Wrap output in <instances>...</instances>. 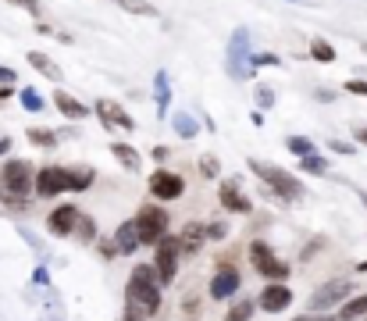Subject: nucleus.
<instances>
[{
  "instance_id": "nucleus-42",
  "label": "nucleus",
  "mask_w": 367,
  "mask_h": 321,
  "mask_svg": "<svg viewBox=\"0 0 367 321\" xmlns=\"http://www.w3.org/2000/svg\"><path fill=\"white\" fill-rule=\"evenodd\" d=\"M150 157H154V160H161V165H164V160L171 157V150H168V147H154V150H150Z\"/></svg>"
},
{
  "instance_id": "nucleus-3",
  "label": "nucleus",
  "mask_w": 367,
  "mask_h": 321,
  "mask_svg": "<svg viewBox=\"0 0 367 321\" xmlns=\"http://www.w3.org/2000/svg\"><path fill=\"white\" fill-rule=\"evenodd\" d=\"M136 229H139V243L143 246H157L164 236H168V211L157 207V204H146L136 211Z\"/></svg>"
},
{
  "instance_id": "nucleus-45",
  "label": "nucleus",
  "mask_w": 367,
  "mask_h": 321,
  "mask_svg": "<svg viewBox=\"0 0 367 321\" xmlns=\"http://www.w3.org/2000/svg\"><path fill=\"white\" fill-rule=\"evenodd\" d=\"M353 136H357V140H360V143L367 147V125H360V128H357V133H353Z\"/></svg>"
},
{
  "instance_id": "nucleus-22",
  "label": "nucleus",
  "mask_w": 367,
  "mask_h": 321,
  "mask_svg": "<svg viewBox=\"0 0 367 321\" xmlns=\"http://www.w3.org/2000/svg\"><path fill=\"white\" fill-rule=\"evenodd\" d=\"M72 236H79V243H97V221L89 218L86 211H79V218H75V229H72Z\"/></svg>"
},
{
  "instance_id": "nucleus-46",
  "label": "nucleus",
  "mask_w": 367,
  "mask_h": 321,
  "mask_svg": "<svg viewBox=\"0 0 367 321\" xmlns=\"http://www.w3.org/2000/svg\"><path fill=\"white\" fill-rule=\"evenodd\" d=\"M8 96H15V89H11V86H0V104H4Z\"/></svg>"
},
{
  "instance_id": "nucleus-18",
  "label": "nucleus",
  "mask_w": 367,
  "mask_h": 321,
  "mask_svg": "<svg viewBox=\"0 0 367 321\" xmlns=\"http://www.w3.org/2000/svg\"><path fill=\"white\" fill-rule=\"evenodd\" d=\"M114 246L118 253H136L139 243V229H136V221H125V225H118V232H114Z\"/></svg>"
},
{
  "instance_id": "nucleus-51",
  "label": "nucleus",
  "mask_w": 367,
  "mask_h": 321,
  "mask_svg": "<svg viewBox=\"0 0 367 321\" xmlns=\"http://www.w3.org/2000/svg\"><path fill=\"white\" fill-rule=\"evenodd\" d=\"M364 50H367V43H364Z\"/></svg>"
},
{
  "instance_id": "nucleus-35",
  "label": "nucleus",
  "mask_w": 367,
  "mask_h": 321,
  "mask_svg": "<svg viewBox=\"0 0 367 321\" xmlns=\"http://www.w3.org/2000/svg\"><path fill=\"white\" fill-rule=\"evenodd\" d=\"M343 89L346 93H357V96H367V79H350Z\"/></svg>"
},
{
  "instance_id": "nucleus-13",
  "label": "nucleus",
  "mask_w": 367,
  "mask_h": 321,
  "mask_svg": "<svg viewBox=\"0 0 367 321\" xmlns=\"http://www.w3.org/2000/svg\"><path fill=\"white\" fill-rule=\"evenodd\" d=\"M289 304H292V289H289L286 282H267L264 293H260V300H257V307H264L267 314H279V311H286Z\"/></svg>"
},
{
  "instance_id": "nucleus-15",
  "label": "nucleus",
  "mask_w": 367,
  "mask_h": 321,
  "mask_svg": "<svg viewBox=\"0 0 367 321\" xmlns=\"http://www.w3.org/2000/svg\"><path fill=\"white\" fill-rule=\"evenodd\" d=\"M75 218H79V207H75V204H61V207H54V211H50L47 229H50L54 236H72Z\"/></svg>"
},
{
  "instance_id": "nucleus-12",
  "label": "nucleus",
  "mask_w": 367,
  "mask_h": 321,
  "mask_svg": "<svg viewBox=\"0 0 367 321\" xmlns=\"http://www.w3.org/2000/svg\"><path fill=\"white\" fill-rule=\"evenodd\" d=\"M218 200H221V207H225V211H232V214H250V211H253L250 197L239 189V182H235V179H225V182L218 186Z\"/></svg>"
},
{
  "instance_id": "nucleus-37",
  "label": "nucleus",
  "mask_w": 367,
  "mask_h": 321,
  "mask_svg": "<svg viewBox=\"0 0 367 321\" xmlns=\"http://www.w3.org/2000/svg\"><path fill=\"white\" fill-rule=\"evenodd\" d=\"M328 150H331V154H346V157L353 154V147H350V143H343V140H328Z\"/></svg>"
},
{
  "instance_id": "nucleus-32",
  "label": "nucleus",
  "mask_w": 367,
  "mask_h": 321,
  "mask_svg": "<svg viewBox=\"0 0 367 321\" xmlns=\"http://www.w3.org/2000/svg\"><path fill=\"white\" fill-rule=\"evenodd\" d=\"M18 96H22V107H25V111H43V100H40V93H36L33 86H25Z\"/></svg>"
},
{
  "instance_id": "nucleus-48",
  "label": "nucleus",
  "mask_w": 367,
  "mask_h": 321,
  "mask_svg": "<svg viewBox=\"0 0 367 321\" xmlns=\"http://www.w3.org/2000/svg\"><path fill=\"white\" fill-rule=\"evenodd\" d=\"M311 321H314V318H311ZM318 321H339V318H318Z\"/></svg>"
},
{
  "instance_id": "nucleus-23",
  "label": "nucleus",
  "mask_w": 367,
  "mask_h": 321,
  "mask_svg": "<svg viewBox=\"0 0 367 321\" xmlns=\"http://www.w3.org/2000/svg\"><path fill=\"white\" fill-rule=\"evenodd\" d=\"M357 318H367V293L364 297H353L339 307V321H357Z\"/></svg>"
},
{
  "instance_id": "nucleus-44",
  "label": "nucleus",
  "mask_w": 367,
  "mask_h": 321,
  "mask_svg": "<svg viewBox=\"0 0 367 321\" xmlns=\"http://www.w3.org/2000/svg\"><path fill=\"white\" fill-rule=\"evenodd\" d=\"M4 154H11V136L0 140V157H4Z\"/></svg>"
},
{
  "instance_id": "nucleus-47",
  "label": "nucleus",
  "mask_w": 367,
  "mask_h": 321,
  "mask_svg": "<svg viewBox=\"0 0 367 321\" xmlns=\"http://www.w3.org/2000/svg\"><path fill=\"white\" fill-rule=\"evenodd\" d=\"M360 200H364V207H367V193H364V189H360Z\"/></svg>"
},
{
  "instance_id": "nucleus-16",
  "label": "nucleus",
  "mask_w": 367,
  "mask_h": 321,
  "mask_svg": "<svg viewBox=\"0 0 367 321\" xmlns=\"http://www.w3.org/2000/svg\"><path fill=\"white\" fill-rule=\"evenodd\" d=\"M54 107L65 114L68 121H82V118L89 114V107L79 100V96H72V93H65V89H57V93H54Z\"/></svg>"
},
{
  "instance_id": "nucleus-4",
  "label": "nucleus",
  "mask_w": 367,
  "mask_h": 321,
  "mask_svg": "<svg viewBox=\"0 0 367 321\" xmlns=\"http://www.w3.org/2000/svg\"><path fill=\"white\" fill-rule=\"evenodd\" d=\"M250 264H253L264 278H271V282H286L289 271H292V268H289V264H286L282 257L274 253L264 239H253V243H250Z\"/></svg>"
},
{
  "instance_id": "nucleus-5",
  "label": "nucleus",
  "mask_w": 367,
  "mask_h": 321,
  "mask_svg": "<svg viewBox=\"0 0 367 321\" xmlns=\"http://www.w3.org/2000/svg\"><path fill=\"white\" fill-rule=\"evenodd\" d=\"M0 182H4V193H11V197H29V193H33V182H36V168L22 157L8 160L4 172H0Z\"/></svg>"
},
{
  "instance_id": "nucleus-1",
  "label": "nucleus",
  "mask_w": 367,
  "mask_h": 321,
  "mask_svg": "<svg viewBox=\"0 0 367 321\" xmlns=\"http://www.w3.org/2000/svg\"><path fill=\"white\" fill-rule=\"evenodd\" d=\"M125 297L136 311H143L146 318L161 311V278L154 271V264H136L125 285Z\"/></svg>"
},
{
  "instance_id": "nucleus-11",
  "label": "nucleus",
  "mask_w": 367,
  "mask_h": 321,
  "mask_svg": "<svg viewBox=\"0 0 367 321\" xmlns=\"http://www.w3.org/2000/svg\"><path fill=\"white\" fill-rule=\"evenodd\" d=\"M242 50H247V29H235L232 47H228V72H232V79L253 75V64H250V57H242Z\"/></svg>"
},
{
  "instance_id": "nucleus-14",
  "label": "nucleus",
  "mask_w": 367,
  "mask_h": 321,
  "mask_svg": "<svg viewBox=\"0 0 367 321\" xmlns=\"http://www.w3.org/2000/svg\"><path fill=\"white\" fill-rule=\"evenodd\" d=\"M239 285H242V275H239L235 268H228V264H225L218 275L210 278V297H214V300H228V297H235V293H239Z\"/></svg>"
},
{
  "instance_id": "nucleus-25",
  "label": "nucleus",
  "mask_w": 367,
  "mask_h": 321,
  "mask_svg": "<svg viewBox=\"0 0 367 321\" xmlns=\"http://www.w3.org/2000/svg\"><path fill=\"white\" fill-rule=\"evenodd\" d=\"M154 100H157V114L164 118V107L171 100V86H168V75L164 72H157V79H154Z\"/></svg>"
},
{
  "instance_id": "nucleus-7",
  "label": "nucleus",
  "mask_w": 367,
  "mask_h": 321,
  "mask_svg": "<svg viewBox=\"0 0 367 321\" xmlns=\"http://www.w3.org/2000/svg\"><path fill=\"white\" fill-rule=\"evenodd\" d=\"M178 236H164L157 246H154V271H157V278H161V285H168V282H175V275H178Z\"/></svg>"
},
{
  "instance_id": "nucleus-28",
  "label": "nucleus",
  "mask_w": 367,
  "mask_h": 321,
  "mask_svg": "<svg viewBox=\"0 0 367 321\" xmlns=\"http://www.w3.org/2000/svg\"><path fill=\"white\" fill-rule=\"evenodd\" d=\"M286 147H289L296 157H311V154H318V143H314V140H307V136H289V140H286Z\"/></svg>"
},
{
  "instance_id": "nucleus-26",
  "label": "nucleus",
  "mask_w": 367,
  "mask_h": 321,
  "mask_svg": "<svg viewBox=\"0 0 367 321\" xmlns=\"http://www.w3.org/2000/svg\"><path fill=\"white\" fill-rule=\"evenodd\" d=\"M253 311H257V304H253V300H235V304L228 307L225 321H250V318H253Z\"/></svg>"
},
{
  "instance_id": "nucleus-38",
  "label": "nucleus",
  "mask_w": 367,
  "mask_h": 321,
  "mask_svg": "<svg viewBox=\"0 0 367 321\" xmlns=\"http://www.w3.org/2000/svg\"><path fill=\"white\" fill-rule=\"evenodd\" d=\"M121 321H146V314H143V311H136L132 304H125V314H121Z\"/></svg>"
},
{
  "instance_id": "nucleus-30",
  "label": "nucleus",
  "mask_w": 367,
  "mask_h": 321,
  "mask_svg": "<svg viewBox=\"0 0 367 321\" xmlns=\"http://www.w3.org/2000/svg\"><path fill=\"white\" fill-rule=\"evenodd\" d=\"M311 57L321 61V64H328V61H335V47H331L328 40H314V43H311Z\"/></svg>"
},
{
  "instance_id": "nucleus-36",
  "label": "nucleus",
  "mask_w": 367,
  "mask_h": 321,
  "mask_svg": "<svg viewBox=\"0 0 367 321\" xmlns=\"http://www.w3.org/2000/svg\"><path fill=\"white\" fill-rule=\"evenodd\" d=\"M8 4H15V8H22L29 15H40V0H8Z\"/></svg>"
},
{
  "instance_id": "nucleus-21",
  "label": "nucleus",
  "mask_w": 367,
  "mask_h": 321,
  "mask_svg": "<svg viewBox=\"0 0 367 321\" xmlns=\"http://www.w3.org/2000/svg\"><path fill=\"white\" fill-rule=\"evenodd\" d=\"M111 154L118 157V165H121V168L139 172V154H136V147H129V143H111Z\"/></svg>"
},
{
  "instance_id": "nucleus-40",
  "label": "nucleus",
  "mask_w": 367,
  "mask_h": 321,
  "mask_svg": "<svg viewBox=\"0 0 367 321\" xmlns=\"http://www.w3.org/2000/svg\"><path fill=\"white\" fill-rule=\"evenodd\" d=\"M0 86H15V72L8 68V64H0Z\"/></svg>"
},
{
  "instance_id": "nucleus-41",
  "label": "nucleus",
  "mask_w": 367,
  "mask_h": 321,
  "mask_svg": "<svg viewBox=\"0 0 367 321\" xmlns=\"http://www.w3.org/2000/svg\"><path fill=\"white\" fill-rule=\"evenodd\" d=\"M250 64H282L274 54H257V57H250Z\"/></svg>"
},
{
  "instance_id": "nucleus-33",
  "label": "nucleus",
  "mask_w": 367,
  "mask_h": 321,
  "mask_svg": "<svg viewBox=\"0 0 367 321\" xmlns=\"http://www.w3.org/2000/svg\"><path fill=\"white\" fill-rule=\"evenodd\" d=\"M203 229H207V239H225L228 236V229L221 221H210V225H203Z\"/></svg>"
},
{
  "instance_id": "nucleus-29",
  "label": "nucleus",
  "mask_w": 367,
  "mask_h": 321,
  "mask_svg": "<svg viewBox=\"0 0 367 321\" xmlns=\"http://www.w3.org/2000/svg\"><path fill=\"white\" fill-rule=\"evenodd\" d=\"M299 168L307 172V175H325L328 172V160L321 154H311V157H299Z\"/></svg>"
},
{
  "instance_id": "nucleus-24",
  "label": "nucleus",
  "mask_w": 367,
  "mask_h": 321,
  "mask_svg": "<svg viewBox=\"0 0 367 321\" xmlns=\"http://www.w3.org/2000/svg\"><path fill=\"white\" fill-rule=\"evenodd\" d=\"M171 121H175V133H178L182 140H193V136L200 133V125H196V118H193V114H186V111H178V114H175Z\"/></svg>"
},
{
  "instance_id": "nucleus-50",
  "label": "nucleus",
  "mask_w": 367,
  "mask_h": 321,
  "mask_svg": "<svg viewBox=\"0 0 367 321\" xmlns=\"http://www.w3.org/2000/svg\"><path fill=\"white\" fill-rule=\"evenodd\" d=\"M296 321H311V318H307V314H303V318H296Z\"/></svg>"
},
{
  "instance_id": "nucleus-9",
  "label": "nucleus",
  "mask_w": 367,
  "mask_h": 321,
  "mask_svg": "<svg viewBox=\"0 0 367 321\" xmlns=\"http://www.w3.org/2000/svg\"><path fill=\"white\" fill-rule=\"evenodd\" d=\"M182 193H186V179H182V175L164 172V168H157L154 175H150V197H154V200L171 204V200L182 197Z\"/></svg>"
},
{
  "instance_id": "nucleus-39",
  "label": "nucleus",
  "mask_w": 367,
  "mask_h": 321,
  "mask_svg": "<svg viewBox=\"0 0 367 321\" xmlns=\"http://www.w3.org/2000/svg\"><path fill=\"white\" fill-rule=\"evenodd\" d=\"M97 250H100V257H118V246H114V239H104Z\"/></svg>"
},
{
  "instance_id": "nucleus-31",
  "label": "nucleus",
  "mask_w": 367,
  "mask_h": 321,
  "mask_svg": "<svg viewBox=\"0 0 367 321\" xmlns=\"http://www.w3.org/2000/svg\"><path fill=\"white\" fill-rule=\"evenodd\" d=\"M29 143H33V147H57V136L54 133H47V128H29Z\"/></svg>"
},
{
  "instance_id": "nucleus-17",
  "label": "nucleus",
  "mask_w": 367,
  "mask_h": 321,
  "mask_svg": "<svg viewBox=\"0 0 367 321\" xmlns=\"http://www.w3.org/2000/svg\"><path fill=\"white\" fill-rule=\"evenodd\" d=\"M203 243H207V229H203V225H196V221H189L186 229L178 232V250L182 253H200Z\"/></svg>"
},
{
  "instance_id": "nucleus-8",
  "label": "nucleus",
  "mask_w": 367,
  "mask_h": 321,
  "mask_svg": "<svg viewBox=\"0 0 367 321\" xmlns=\"http://www.w3.org/2000/svg\"><path fill=\"white\" fill-rule=\"evenodd\" d=\"M33 193L43 200H54L61 197V193H68V168H61V165H47L36 172V182H33Z\"/></svg>"
},
{
  "instance_id": "nucleus-19",
  "label": "nucleus",
  "mask_w": 367,
  "mask_h": 321,
  "mask_svg": "<svg viewBox=\"0 0 367 321\" xmlns=\"http://www.w3.org/2000/svg\"><path fill=\"white\" fill-rule=\"evenodd\" d=\"M29 64L43 75V79H50V82H61L65 75H61V68H57V61L54 57H47L43 50H29Z\"/></svg>"
},
{
  "instance_id": "nucleus-2",
  "label": "nucleus",
  "mask_w": 367,
  "mask_h": 321,
  "mask_svg": "<svg viewBox=\"0 0 367 321\" xmlns=\"http://www.w3.org/2000/svg\"><path fill=\"white\" fill-rule=\"evenodd\" d=\"M250 172L271 189L279 193L282 200H303V193H307V186H303L292 172L279 168V165H267V160H250Z\"/></svg>"
},
{
  "instance_id": "nucleus-27",
  "label": "nucleus",
  "mask_w": 367,
  "mask_h": 321,
  "mask_svg": "<svg viewBox=\"0 0 367 321\" xmlns=\"http://www.w3.org/2000/svg\"><path fill=\"white\" fill-rule=\"evenodd\" d=\"M118 4L125 8L129 15H143V18H157V15H161L154 4H150V0H118Z\"/></svg>"
},
{
  "instance_id": "nucleus-10",
  "label": "nucleus",
  "mask_w": 367,
  "mask_h": 321,
  "mask_svg": "<svg viewBox=\"0 0 367 321\" xmlns=\"http://www.w3.org/2000/svg\"><path fill=\"white\" fill-rule=\"evenodd\" d=\"M93 111H97V118L104 121V128H118V133H136V118L121 107L118 100H97L93 104Z\"/></svg>"
},
{
  "instance_id": "nucleus-6",
  "label": "nucleus",
  "mask_w": 367,
  "mask_h": 321,
  "mask_svg": "<svg viewBox=\"0 0 367 321\" xmlns=\"http://www.w3.org/2000/svg\"><path fill=\"white\" fill-rule=\"evenodd\" d=\"M350 293H353V282H350V278H331V282H325V285L314 289V297L307 300V311H331V307H343Z\"/></svg>"
},
{
  "instance_id": "nucleus-43",
  "label": "nucleus",
  "mask_w": 367,
  "mask_h": 321,
  "mask_svg": "<svg viewBox=\"0 0 367 321\" xmlns=\"http://www.w3.org/2000/svg\"><path fill=\"white\" fill-rule=\"evenodd\" d=\"M200 168H203V175H210V179H214V175H218V165H214V160H210V157L203 160V165H200Z\"/></svg>"
},
{
  "instance_id": "nucleus-49",
  "label": "nucleus",
  "mask_w": 367,
  "mask_h": 321,
  "mask_svg": "<svg viewBox=\"0 0 367 321\" xmlns=\"http://www.w3.org/2000/svg\"><path fill=\"white\" fill-rule=\"evenodd\" d=\"M357 271H367V261H360V268H357Z\"/></svg>"
},
{
  "instance_id": "nucleus-34",
  "label": "nucleus",
  "mask_w": 367,
  "mask_h": 321,
  "mask_svg": "<svg viewBox=\"0 0 367 321\" xmlns=\"http://www.w3.org/2000/svg\"><path fill=\"white\" fill-rule=\"evenodd\" d=\"M257 104H260V107H271V104H274V89H271V86H260V89H257Z\"/></svg>"
},
{
  "instance_id": "nucleus-20",
  "label": "nucleus",
  "mask_w": 367,
  "mask_h": 321,
  "mask_svg": "<svg viewBox=\"0 0 367 321\" xmlns=\"http://www.w3.org/2000/svg\"><path fill=\"white\" fill-rule=\"evenodd\" d=\"M93 179H97V172L89 168V165L68 168V189H72V193H86L89 186H93Z\"/></svg>"
},
{
  "instance_id": "nucleus-52",
  "label": "nucleus",
  "mask_w": 367,
  "mask_h": 321,
  "mask_svg": "<svg viewBox=\"0 0 367 321\" xmlns=\"http://www.w3.org/2000/svg\"><path fill=\"white\" fill-rule=\"evenodd\" d=\"M364 321H367V318H364Z\"/></svg>"
}]
</instances>
